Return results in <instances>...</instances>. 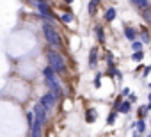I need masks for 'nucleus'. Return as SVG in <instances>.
<instances>
[{"instance_id":"nucleus-5","label":"nucleus","mask_w":151,"mask_h":137,"mask_svg":"<svg viewBox=\"0 0 151 137\" xmlns=\"http://www.w3.org/2000/svg\"><path fill=\"white\" fill-rule=\"evenodd\" d=\"M32 112H34V123L45 126V123H46V119H48V112H46L39 103L34 105V110H32Z\"/></svg>"},{"instance_id":"nucleus-7","label":"nucleus","mask_w":151,"mask_h":137,"mask_svg":"<svg viewBox=\"0 0 151 137\" xmlns=\"http://www.w3.org/2000/svg\"><path fill=\"white\" fill-rule=\"evenodd\" d=\"M132 109V103L130 102H123V103H116V110L121 112V114H128Z\"/></svg>"},{"instance_id":"nucleus-13","label":"nucleus","mask_w":151,"mask_h":137,"mask_svg":"<svg viewBox=\"0 0 151 137\" xmlns=\"http://www.w3.org/2000/svg\"><path fill=\"white\" fill-rule=\"evenodd\" d=\"M116 18V7H109L107 11H105V20L107 22H112Z\"/></svg>"},{"instance_id":"nucleus-22","label":"nucleus","mask_w":151,"mask_h":137,"mask_svg":"<svg viewBox=\"0 0 151 137\" xmlns=\"http://www.w3.org/2000/svg\"><path fill=\"white\" fill-rule=\"evenodd\" d=\"M100 79H101V75H96V80H94V86H96V87L101 86V80H100Z\"/></svg>"},{"instance_id":"nucleus-10","label":"nucleus","mask_w":151,"mask_h":137,"mask_svg":"<svg viewBox=\"0 0 151 137\" xmlns=\"http://www.w3.org/2000/svg\"><path fill=\"white\" fill-rule=\"evenodd\" d=\"M124 37L128 39V41H135V37H137V32H135V29H132V27H124Z\"/></svg>"},{"instance_id":"nucleus-26","label":"nucleus","mask_w":151,"mask_h":137,"mask_svg":"<svg viewBox=\"0 0 151 137\" xmlns=\"http://www.w3.org/2000/svg\"><path fill=\"white\" fill-rule=\"evenodd\" d=\"M147 98H149V102H151V93H149V96H147Z\"/></svg>"},{"instance_id":"nucleus-6","label":"nucleus","mask_w":151,"mask_h":137,"mask_svg":"<svg viewBox=\"0 0 151 137\" xmlns=\"http://www.w3.org/2000/svg\"><path fill=\"white\" fill-rule=\"evenodd\" d=\"M45 82H46V86H48V89H50V93H53L57 98L62 94V87H60V84H59V80H57V77H53V79H45Z\"/></svg>"},{"instance_id":"nucleus-16","label":"nucleus","mask_w":151,"mask_h":137,"mask_svg":"<svg viewBox=\"0 0 151 137\" xmlns=\"http://www.w3.org/2000/svg\"><path fill=\"white\" fill-rule=\"evenodd\" d=\"M142 59H144V50H139L132 55V61H135V62H140Z\"/></svg>"},{"instance_id":"nucleus-25","label":"nucleus","mask_w":151,"mask_h":137,"mask_svg":"<svg viewBox=\"0 0 151 137\" xmlns=\"http://www.w3.org/2000/svg\"><path fill=\"white\" fill-rule=\"evenodd\" d=\"M66 2H68V4H71V2H73V0H66Z\"/></svg>"},{"instance_id":"nucleus-19","label":"nucleus","mask_w":151,"mask_h":137,"mask_svg":"<svg viewBox=\"0 0 151 137\" xmlns=\"http://www.w3.org/2000/svg\"><path fill=\"white\" fill-rule=\"evenodd\" d=\"M142 45H144V43H140V41H133V43H132V48H133V50H137V52H139V50H140V48H142Z\"/></svg>"},{"instance_id":"nucleus-20","label":"nucleus","mask_w":151,"mask_h":137,"mask_svg":"<svg viewBox=\"0 0 151 137\" xmlns=\"http://www.w3.org/2000/svg\"><path fill=\"white\" fill-rule=\"evenodd\" d=\"M27 123H29V126L34 125V112H29V114H27Z\"/></svg>"},{"instance_id":"nucleus-1","label":"nucleus","mask_w":151,"mask_h":137,"mask_svg":"<svg viewBox=\"0 0 151 137\" xmlns=\"http://www.w3.org/2000/svg\"><path fill=\"white\" fill-rule=\"evenodd\" d=\"M46 59H48V66L52 68L55 73H64V71H66V59H64L59 52L48 50V52H46Z\"/></svg>"},{"instance_id":"nucleus-21","label":"nucleus","mask_w":151,"mask_h":137,"mask_svg":"<svg viewBox=\"0 0 151 137\" xmlns=\"http://www.w3.org/2000/svg\"><path fill=\"white\" fill-rule=\"evenodd\" d=\"M114 121H116V112H110V116H109L107 123H109V125H114Z\"/></svg>"},{"instance_id":"nucleus-12","label":"nucleus","mask_w":151,"mask_h":137,"mask_svg":"<svg viewBox=\"0 0 151 137\" xmlns=\"http://www.w3.org/2000/svg\"><path fill=\"white\" fill-rule=\"evenodd\" d=\"M96 116H98V114H96V110H94L93 107L87 109V112H86V119H87V123H93V121L96 119Z\"/></svg>"},{"instance_id":"nucleus-18","label":"nucleus","mask_w":151,"mask_h":137,"mask_svg":"<svg viewBox=\"0 0 151 137\" xmlns=\"http://www.w3.org/2000/svg\"><path fill=\"white\" fill-rule=\"evenodd\" d=\"M137 130H139L140 133H142V132H146V123H144L142 119H139V121H137Z\"/></svg>"},{"instance_id":"nucleus-9","label":"nucleus","mask_w":151,"mask_h":137,"mask_svg":"<svg viewBox=\"0 0 151 137\" xmlns=\"http://www.w3.org/2000/svg\"><path fill=\"white\" fill-rule=\"evenodd\" d=\"M96 64H98V48H93L89 53V66L96 68Z\"/></svg>"},{"instance_id":"nucleus-8","label":"nucleus","mask_w":151,"mask_h":137,"mask_svg":"<svg viewBox=\"0 0 151 137\" xmlns=\"http://www.w3.org/2000/svg\"><path fill=\"white\" fill-rule=\"evenodd\" d=\"M30 137H43V126L37 125V123H34L30 126Z\"/></svg>"},{"instance_id":"nucleus-23","label":"nucleus","mask_w":151,"mask_h":137,"mask_svg":"<svg viewBox=\"0 0 151 137\" xmlns=\"http://www.w3.org/2000/svg\"><path fill=\"white\" fill-rule=\"evenodd\" d=\"M123 94H124V96H128V94H130V89H128V87H124V89H123Z\"/></svg>"},{"instance_id":"nucleus-3","label":"nucleus","mask_w":151,"mask_h":137,"mask_svg":"<svg viewBox=\"0 0 151 137\" xmlns=\"http://www.w3.org/2000/svg\"><path fill=\"white\" fill-rule=\"evenodd\" d=\"M29 2L37 9V13H39L43 18L53 20V13H52V9H50V2H48V0H29Z\"/></svg>"},{"instance_id":"nucleus-14","label":"nucleus","mask_w":151,"mask_h":137,"mask_svg":"<svg viewBox=\"0 0 151 137\" xmlns=\"http://www.w3.org/2000/svg\"><path fill=\"white\" fill-rule=\"evenodd\" d=\"M96 39L100 41V43H105V32H103V29L100 27V25H96Z\"/></svg>"},{"instance_id":"nucleus-2","label":"nucleus","mask_w":151,"mask_h":137,"mask_svg":"<svg viewBox=\"0 0 151 137\" xmlns=\"http://www.w3.org/2000/svg\"><path fill=\"white\" fill-rule=\"evenodd\" d=\"M43 34H45V39H46L53 48H59V46H60V36H59V32L55 30L53 25L45 23V25H43Z\"/></svg>"},{"instance_id":"nucleus-24","label":"nucleus","mask_w":151,"mask_h":137,"mask_svg":"<svg viewBox=\"0 0 151 137\" xmlns=\"http://www.w3.org/2000/svg\"><path fill=\"white\" fill-rule=\"evenodd\" d=\"M133 137H140V135H139V133H133Z\"/></svg>"},{"instance_id":"nucleus-11","label":"nucleus","mask_w":151,"mask_h":137,"mask_svg":"<svg viewBox=\"0 0 151 137\" xmlns=\"http://www.w3.org/2000/svg\"><path fill=\"white\" fill-rule=\"evenodd\" d=\"M132 2H133L139 9H142V11H147V9H149V0H132Z\"/></svg>"},{"instance_id":"nucleus-4","label":"nucleus","mask_w":151,"mask_h":137,"mask_svg":"<svg viewBox=\"0 0 151 137\" xmlns=\"http://www.w3.org/2000/svg\"><path fill=\"white\" fill-rule=\"evenodd\" d=\"M39 105H41L46 112H50V110L57 105V96H55L53 93H46V94H43V96L39 98Z\"/></svg>"},{"instance_id":"nucleus-17","label":"nucleus","mask_w":151,"mask_h":137,"mask_svg":"<svg viewBox=\"0 0 151 137\" xmlns=\"http://www.w3.org/2000/svg\"><path fill=\"white\" fill-rule=\"evenodd\" d=\"M71 20H73V16H71L69 13H64V14H60V22H62V23H69Z\"/></svg>"},{"instance_id":"nucleus-15","label":"nucleus","mask_w":151,"mask_h":137,"mask_svg":"<svg viewBox=\"0 0 151 137\" xmlns=\"http://www.w3.org/2000/svg\"><path fill=\"white\" fill-rule=\"evenodd\" d=\"M140 39H142L144 45H147V43L151 41V36H149V32H147L146 29H142V32H140Z\"/></svg>"}]
</instances>
